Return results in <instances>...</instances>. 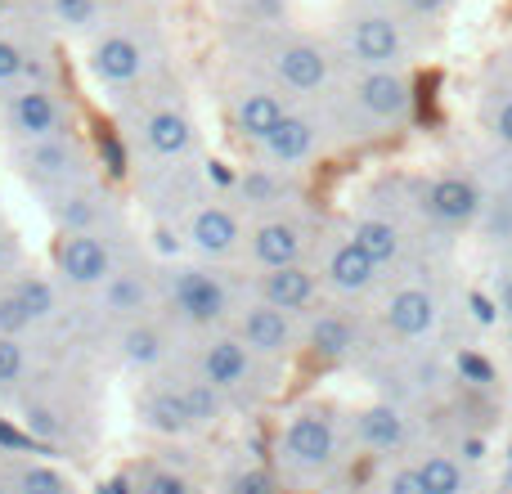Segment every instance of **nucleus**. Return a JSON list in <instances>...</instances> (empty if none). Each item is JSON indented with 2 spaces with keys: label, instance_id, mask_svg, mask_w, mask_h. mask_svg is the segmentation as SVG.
Listing matches in <instances>:
<instances>
[{
  "label": "nucleus",
  "instance_id": "obj_1",
  "mask_svg": "<svg viewBox=\"0 0 512 494\" xmlns=\"http://www.w3.org/2000/svg\"><path fill=\"white\" fill-rule=\"evenodd\" d=\"M243 301L234 297L230 279L212 265H171L162 270V315L185 328H221L230 315H239Z\"/></svg>",
  "mask_w": 512,
  "mask_h": 494
},
{
  "label": "nucleus",
  "instance_id": "obj_2",
  "mask_svg": "<svg viewBox=\"0 0 512 494\" xmlns=\"http://www.w3.org/2000/svg\"><path fill=\"white\" fill-rule=\"evenodd\" d=\"M9 162H14L18 180L32 185L36 194H63V189L81 185V180L95 176V162H90V149L72 135H54V140H32V144H14L9 149Z\"/></svg>",
  "mask_w": 512,
  "mask_h": 494
},
{
  "label": "nucleus",
  "instance_id": "obj_3",
  "mask_svg": "<svg viewBox=\"0 0 512 494\" xmlns=\"http://www.w3.org/2000/svg\"><path fill=\"white\" fill-rule=\"evenodd\" d=\"M126 230L113 234H59L54 239V274H59L63 288L77 292H99L126 261H131V247L122 239Z\"/></svg>",
  "mask_w": 512,
  "mask_h": 494
},
{
  "label": "nucleus",
  "instance_id": "obj_4",
  "mask_svg": "<svg viewBox=\"0 0 512 494\" xmlns=\"http://www.w3.org/2000/svg\"><path fill=\"white\" fill-rule=\"evenodd\" d=\"M337 459V418L324 405H306L288 418L279 436V463L297 477H319Z\"/></svg>",
  "mask_w": 512,
  "mask_h": 494
},
{
  "label": "nucleus",
  "instance_id": "obj_5",
  "mask_svg": "<svg viewBox=\"0 0 512 494\" xmlns=\"http://www.w3.org/2000/svg\"><path fill=\"white\" fill-rule=\"evenodd\" d=\"M126 140L153 162V167H167V162H189L198 149V131L194 117L180 104H144L135 113Z\"/></svg>",
  "mask_w": 512,
  "mask_h": 494
},
{
  "label": "nucleus",
  "instance_id": "obj_6",
  "mask_svg": "<svg viewBox=\"0 0 512 494\" xmlns=\"http://www.w3.org/2000/svg\"><path fill=\"white\" fill-rule=\"evenodd\" d=\"M45 212H50V221L59 225V234H113V230H126L122 203H117V194L99 176L81 180V185L63 189V194H50L45 198Z\"/></svg>",
  "mask_w": 512,
  "mask_h": 494
},
{
  "label": "nucleus",
  "instance_id": "obj_7",
  "mask_svg": "<svg viewBox=\"0 0 512 494\" xmlns=\"http://www.w3.org/2000/svg\"><path fill=\"white\" fill-rule=\"evenodd\" d=\"M99 319L126 328L135 319H149L153 310H162V270H153L144 256H131L113 279L99 288Z\"/></svg>",
  "mask_w": 512,
  "mask_h": 494
},
{
  "label": "nucleus",
  "instance_id": "obj_8",
  "mask_svg": "<svg viewBox=\"0 0 512 494\" xmlns=\"http://www.w3.org/2000/svg\"><path fill=\"white\" fill-rule=\"evenodd\" d=\"M5 126L14 144L54 140V135H72V108L63 104L54 86L27 81V86L5 90Z\"/></svg>",
  "mask_w": 512,
  "mask_h": 494
},
{
  "label": "nucleus",
  "instance_id": "obj_9",
  "mask_svg": "<svg viewBox=\"0 0 512 494\" xmlns=\"http://www.w3.org/2000/svg\"><path fill=\"white\" fill-rule=\"evenodd\" d=\"M203 185L207 176L194 162H167V167H153L144 176V198H149L158 225H176V221H189V212L207 203Z\"/></svg>",
  "mask_w": 512,
  "mask_h": 494
},
{
  "label": "nucleus",
  "instance_id": "obj_10",
  "mask_svg": "<svg viewBox=\"0 0 512 494\" xmlns=\"http://www.w3.org/2000/svg\"><path fill=\"white\" fill-rule=\"evenodd\" d=\"M185 239L203 261H230V256L248 243V230H243L239 207H230L225 198H207L203 207L189 212Z\"/></svg>",
  "mask_w": 512,
  "mask_h": 494
},
{
  "label": "nucleus",
  "instance_id": "obj_11",
  "mask_svg": "<svg viewBox=\"0 0 512 494\" xmlns=\"http://www.w3.org/2000/svg\"><path fill=\"white\" fill-rule=\"evenodd\" d=\"M346 50H351V59L360 63L364 72L400 68V59H405V32H400V23L391 14L364 9V14H355L351 23H346Z\"/></svg>",
  "mask_w": 512,
  "mask_h": 494
},
{
  "label": "nucleus",
  "instance_id": "obj_12",
  "mask_svg": "<svg viewBox=\"0 0 512 494\" xmlns=\"http://www.w3.org/2000/svg\"><path fill=\"white\" fill-rule=\"evenodd\" d=\"M248 256L256 270H279V265H301L310 247V230L306 221H297L292 212H274L248 230Z\"/></svg>",
  "mask_w": 512,
  "mask_h": 494
},
{
  "label": "nucleus",
  "instance_id": "obj_13",
  "mask_svg": "<svg viewBox=\"0 0 512 494\" xmlns=\"http://www.w3.org/2000/svg\"><path fill=\"white\" fill-rule=\"evenodd\" d=\"M351 104L360 108V117L369 126H396L414 108V86L405 81L400 68H373V72H360V81L351 90Z\"/></svg>",
  "mask_w": 512,
  "mask_h": 494
},
{
  "label": "nucleus",
  "instance_id": "obj_14",
  "mask_svg": "<svg viewBox=\"0 0 512 494\" xmlns=\"http://www.w3.org/2000/svg\"><path fill=\"white\" fill-rule=\"evenodd\" d=\"M270 72L292 95H315L333 77V59L324 54V45L306 41V36H288V41H279L270 50Z\"/></svg>",
  "mask_w": 512,
  "mask_h": 494
},
{
  "label": "nucleus",
  "instance_id": "obj_15",
  "mask_svg": "<svg viewBox=\"0 0 512 494\" xmlns=\"http://www.w3.org/2000/svg\"><path fill=\"white\" fill-rule=\"evenodd\" d=\"M252 373H256V355L239 342L234 328H216V333H207V342L198 346V378L212 382L221 396H234L239 387H248Z\"/></svg>",
  "mask_w": 512,
  "mask_h": 494
},
{
  "label": "nucleus",
  "instance_id": "obj_16",
  "mask_svg": "<svg viewBox=\"0 0 512 494\" xmlns=\"http://www.w3.org/2000/svg\"><path fill=\"white\" fill-rule=\"evenodd\" d=\"M234 333H239V342L248 346L256 360H283V355H292V346H297V324H292V315H283V310L265 306V301H256V297L239 306Z\"/></svg>",
  "mask_w": 512,
  "mask_h": 494
},
{
  "label": "nucleus",
  "instance_id": "obj_17",
  "mask_svg": "<svg viewBox=\"0 0 512 494\" xmlns=\"http://www.w3.org/2000/svg\"><path fill=\"white\" fill-rule=\"evenodd\" d=\"M149 72V45L131 32H104L90 45V77L99 86L113 90H131L135 81H144Z\"/></svg>",
  "mask_w": 512,
  "mask_h": 494
},
{
  "label": "nucleus",
  "instance_id": "obj_18",
  "mask_svg": "<svg viewBox=\"0 0 512 494\" xmlns=\"http://www.w3.org/2000/svg\"><path fill=\"white\" fill-rule=\"evenodd\" d=\"M481 207H486V194H481V185L472 176H459V171H450V176H436L432 185H427V194H423V212L432 216L436 225H445V230L472 225L481 216Z\"/></svg>",
  "mask_w": 512,
  "mask_h": 494
},
{
  "label": "nucleus",
  "instance_id": "obj_19",
  "mask_svg": "<svg viewBox=\"0 0 512 494\" xmlns=\"http://www.w3.org/2000/svg\"><path fill=\"white\" fill-rule=\"evenodd\" d=\"M256 301L283 310V315H301L319 301V274L301 265H279V270H261L256 274Z\"/></svg>",
  "mask_w": 512,
  "mask_h": 494
},
{
  "label": "nucleus",
  "instance_id": "obj_20",
  "mask_svg": "<svg viewBox=\"0 0 512 494\" xmlns=\"http://www.w3.org/2000/svg\"><path fill=\"white\" fill-rule=\"evenodd\" d=\"M378 270H382V265L373 261V256L364 252L351 234H346V239H337L324 252L319 283H324V288H333V292H342V297H360V292H369L373 283H378Z\"/></svg>",
  "mask_w": 512,
  "mask_h": 494
},
{
  "label": "nucleus",
  "instance_id": "obj_21",
  "mask_svg": "<svg viewBox=\"0 0 512 494\" xmlns=\"http://www.w3.org/2000/svg\"><path fill=\"white\" fill-rule=\"evenodd\" d=\"M288 113H292V108L283 104V95L274 86H248V90H239V95H234V104H230L234 131H239L243 140H252V144L270 140Z\"/></svg>",
  "mask_w": 512,
  "mask_h": 494
},
{
  "label": "nucleus",
  "instance_id": "obj_22",
  "mask_svg": "<svg viewBox=\"0 0 512 494\" xmlns=\"http://www.w3.org/2000/svg\"><path fill=\"white\" fill-rule=\"evenodd\" d=\"M319 144H324V131H319L315 117H306V113H288V117L279 122V131H274L270 140L261 144V153L270 158V167H279V171H297V167H306V162L315 158Z\"/></svg>",
  "mask_w": 512,
  "mask_h": 494
},
{
  "label": "nucleus",
  "instance_id": "obj_23",
  "mask_svg": "<svg viewBox=\"0 0 512 494\" xmlns=\"http://www.w3.org/2000/svg\"><path fill=\"white\" fill-rule=\"evenodd\" d=\"M117 355H122L131 369H158L171 355V333L158 315L135 319V324L117 328Z\"/></svg>",
  "mask_w": 512,
  "mask_h": 494
},
{
  "label": "nucleus",
  "instance_id": "obj_24",
  "mask_svg": "<svg viewBox=\"0 0 512 494\" xmlns=\"http://www.w3.org/2000/svg\"><path fill=\"white\" fill-rule=\"evenodd\" d=\"M382 319H387V328L396 337H405V342H414V337L432 333L436 324V297L427 288H418V283H409V288H396L387 301V310H382Z\"/></svg>",
  "mask_w": 512,
  "mask_h": 494
},
{
  "label": "nucleus",
  "instance_id": "obj_25",
  "mask_svg": "<svg viewBox=\"0 0 512 494\" xmlns=\"http://www.w3.org/2000/svg\"><path fill=\"white\" fill-rule=\"evenodd\" d=\"M355 441L373 454H396L409 445V423L400 409L391 405H369L355 414Z\"/></svg>",
  "mask_w": 512,
  "mask_h": 494
},
{
  "label": "nucleus",
  "instance_id": "obj_26",
  "mask_svg": "<svg viewBox=\"0 0 512 494\" xmlns=\"http://www.w3.org/2000/svg\"><path fill=\"white\" fill-rule=\"evenodd\" d=\"M140 418H144V427H149V432H158V436L194 432L189 409H185V396H180L176 382H153V387L144 391V400H140Z\"/></svg>",
  "mask_w": 512,
  "mask_h": 494
},
{
  "label": "nucleus",
  "instance_id": "obj_27",
  "mask_svg": "<svg viewBox=\"0 0 512 494\" xmlns=\"http://www.w3.org/2000/svg\"><path fill=\"white\" fill-rule=\"evenodd\" d=\"M288 194H292L288 171H279V167H252L234 180V198H239L243 207H252V212H265V216L283 212V198Z\"/></svg>",
  "mask_w": 512,
  "mask_h": 494
},
{
  "label": "nucleus",
  "instance_id": "obj_28",
  "mask_svg": "<svg viewBox=\"0 0 512 494\" xmlns=\"http://www.w3.org/2000/svg\"><path fill=\"white\" fill-rule=\"evenodd\" d=\"M306 346H310V355H319V360H346L355 346L351 315H342V310H319L306 328Z\"/></svg>",
  "mask_w": 512,
  "mask_h": 494
},
{
  "label": "nucleus",
  "instance_id": "obj_29",
  "mask_svg": "<svg viewBox=\"0 0 512 494\" xmlns=\"http://www.w3.org/2000/svg\"><path fill=\"white\" fill-rule=\"evenodd\" d=\"M14 288H18V297H23V306H27V315H32L36 328L59 319L63 297H59V283H54V279H45V274H36V270H18L14 274Z\"/></svg>",
  "mask_w": 512,
  "mask_h": 494
},
{
  "label": "nucleus",
  "instance_id": "obj_30",
  "mask_svg": "<svg viewBox=\"0 0 512 494\" xmlns=\"http://www.w3.org/2000/svg\"><path fill=\"white\" fill-rule=\"evenodd\" d=\"M27 81H36V86H50V72L36 63V54H27L23 45L14 41V36L0 32V90H14V86H27Z\"/></svg>",
  "mask_w": 512,
  "mask_h": 494
},
{
  "label": "nucleus",
  "instance_id": "obj_31",
  "mask_svg": "<svg viewBox=\"0 0 512 494\" xmlns=\"http://www.w3.org/2000/svg\"><path fill=\"white\" fill-rule=\"evenodd\" d=\"M351 239L360 243L378 265H391L400 256V247H405L400 230L387 221V216H360V221L351 225Z\"/></svg>",
  "mask_w": 512,
  "mask_h": 494
},
{
  "label": "nucleus",
  "instance_id": "obj_32",
  "mask_svg": "<svg viewBox=\"0 0 512 494\" xmlns=\"http://www.w3.org/2000/svg\"><path fill=\"white\" fill-rule=\"evenodd\" d=\"M9 494H72V481L63 477L54 463H41V459H27L9 472Z\"/></svg>",
  "mask_w": 512,
  "mask_h": 494
},
{
  "label": "nucleus",
  "instance_id": "obj_33",
  "mask_svg": "<svg viewBox=\"0 0 512 494\" xmlns=\"http://www.w3.org/2000/svg\"><path fill=\"white\" fill-rule=\"evenodd\" d=\"M418 477H423L427 494H463L468 490V472H463V463L454 459V454H445V450L418 459Z\"/></svg>",
  "mask_w": 512,
  "mask_h": 494
},
{
  "label": "nucleus",
  "instance_id": "obj_34",
  "mask_svg": "<svg viewBox=\"0 0 512 494\" xmlns=\"http://www.w3.org/2000/svg\"><path fill=\"white\" fill-rule=\"evenodd\" d=\"M180 396H185V409H189V423L194 427H216L225 414V396L203 378H189L180 382Z\"/></svg>",
  "mask_w": 512,
  "mask_h": 494
},
{
  "label": "nucleus",
  "instance_id": "obj_35",
  "mask_svg": "<svg viewBox=\"0 0 512 494\" xmlns=\"http://www.w3.org/2000/svg\"><path fill=\"white\" fill-rule=\"evenodd\" d=\"M32 373V355H27L23 337H0V391H18Z\"/></svg>",
  "mask_w": 512,
  "mask_h": 494
},
{
  "label": "nucleus",
  "instance_id": "obj_36",
  "mask_svg": "<svg viewBox=\"0 0 512 494\" xmlns=\"http://www.w3.org/2000/svg\"><path fill=\"white\" fill-rule=\"evenodd\" d=\"M135 494H194V481L176 468H140L135 472Z\"/></svg>",
  "mask_w": 512,
  "mask_h": 494
},
{
  "label": "nucleus",
  "instance_id": "obj_37",
  "mask_svg": "<svg viewBox=\"0 0 512 494\" xmlns=\"http://www.w3.org/2000/svg\"><path fill=\"white\" fill-rule=\"evenodd\" d=\"M54 23L72 27V32H86L99 23V0H50Z\"/></svg>",
  "mask_w": 512,
  "mask_h": 494
},
{
  "label": "nucleus",
  "instance_id": "obj_38",
  "mask_svg": "<svg viewBox=\"0 0 512 494\" xmlns=\"http://www.w3.org/2000/svg\"><path fill=\"white\" fill-rule=\"evenodd\" d=\"M454 369H459V378L472 382V387H490V382H495V364L477 351H459L454 355Z\"/></svg>",
  "mask_w": 512,
  "mask_h": 494
},
{
  "label": "nucleus",
  "instance_id": "obj_39",
  "mask_svg": "<svg viewBox=\"0 0 512 494\" xmlns=\"http://www.w3.org/2000/svg\"><path fill=\"white\" fill-rule=\"evenodd\" d=\"M230 494H279V481L265 468H239L230 477Z\"/></svg>",
  "mask_w": 512,
  "mask_h": 494
},
{
  "label": "nucleus",
  "instance_id": "obj_40",
  "mask_svg": "<svg viewBox=\"0 0 512 494\" xmlns=\"http://www.w3.org/2000/svg\"><path fill=\"white\" fill-rule=\"evenodd\" d=\"M18 261H23V247H18L14 230L0 221V283L14 279V274H18Z\"/></svg>",
  "mask_w": 512,
  "mask_h": 494
},
{
  "label": "nucleus",
  "instance_id": "obj_41",
  "mask_svg": "<svg viewBox=\"0 0 512 494\" xmlns=\"http://www.w3.org/2000/svg\"><path fill=\"white\" fill-rule=\"evenodd\" d=\"M387 494H427L423 477H418V463H400L387 477Z\"/></svg>",
  "mask_w": 512,
  "mask_h": 494
},
{
  "label": "nucleus",
  "instance_id": "obj_42",
  "mask_svg": "<svg viewBox=\"0 0 512 494\" xmlns=\"http://www.w3.org/2000/svg\"><path fill=\"white\" fill-rule=\"evenodd\" d=\"M490 131H495L499 144H508V149H512V95L495 104V113H490Z\"/></svg>",
  "mask_w": 512,
  "mask_h": 494
},
{
  "label": "nucleus",
  "instance_id": "obj_43",
  "mask_svg": "<svg viewBox=\"0 0 512 494\" xmlns=\"http://www.w3.org/2000/svg\"><path fill=\"white\" fill-rule=\"evenodd\" d=\"M468 310H472V319H477L481 328H490L499 319V301L486 297V292H468Z\"/></svg>",
  "mask_w": 512,
  "mask_h": 494
},
{
  "label": "nucleus",
  "instance_id": "obj_44",
  "mask_svg": "<svg viewBox=\"0 0 512 494\" xmlns=\"http://www.w3.org/2000/svg\"><path fill=\"white\" fill-rule=\"evenodd\" d=\"M400 5H405L414 18H436L450 9V0H400Z\"/></svg>",
  "mask_w": 512,
  "mask_h": 494
},
{
  "label": "nucleus",
  "instance_id": "obj_45",
  "mask_svg": "<svg viewBox=\"0 0 512 494\" xmlns=\"http://www.w3.org/2000/svg\"><path fill=\"white\" fill-rule=\"evenodd\" d=\"M495 301H499V315H508V319H512V274H504V279H499Z\"/></svg>",
  "mask_w": 512,
  "mask_h": 494
},
{
  "label": "nucleus",
  "instance_id": "obj_46",
  "mask_svg": "<svg viewBox=\"0 0 512 494\" xmlns=\"http://www.w3.org/2000/svg\"><path fill=\"white\" fill-rule=\"evenodd\" d=\"M481 454H486V445H481V441H468V445H463V459H472V463H477Z\"/></svg>",
  "mask_w": 512,
  "mask_h": 494
},
{
  "label": "nucleus",
  "instance_id": "obj_47",
  "mask_svg": "<svg viewBox=\"0 0 512 494\" xmlns=\"http://www.w3.org/2000/svg\"><path fill=\"white\" fill-rule=\"evenodd\" d=\"M99 494H135V490H126V481H108V486H99Z\"/></svg>",
  "mask_w": 512,
  "mask_h": 494
},
{
  "label": "nucleus",
  "instance_id": "obj_48",
  "mask_svg": "<svg viewBox=\"0 0 512 494\" xmlns=\"http://www.w3.org/2000/svg\"><path fill=\"white\" fill-rule=\"evenodd\" d=\"M504 486L512 490V450H508V468H504Z\"/></svg>",
  "mask_w": 512,
  "mask_h": 494
},
{
  "label": "nucleus",
  "instance_id": "obj_49",
  "mask_svg": "<svg viewBox=\"0 0 512 494\" xmlns=\"http://www.w3.org/2000/svg\"><path fill=\"white\" fill-rule=\"evenodd\" d=\"M5 9H9V0H0V18H5Z\"/></svg>",
  "mask_w": 512,
  "mask_h": 494
},
{
  "label": "nucleus",
  "instance_id": "obj_50",
  "mask_svg": "<svg viewBox=\"0 0 512 494\" xmlns=\"http://www.w3.org/2000/svg\"><path fill=\"white\" fill-rule=\"evenodd\" d=\"M5 490H9V486H5V477H0V494H5Z\"/></svg>",
  "mask_w": 512,
  "mask_h": 494
}]
</instances>
